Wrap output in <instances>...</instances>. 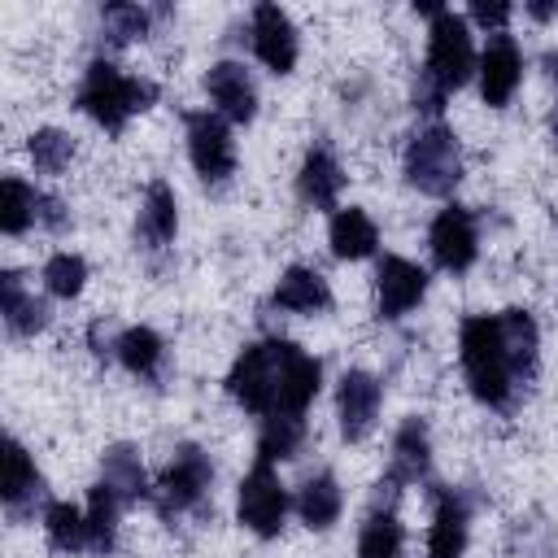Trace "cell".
I'll return each mask as SVG.
<instances>
[{"mask_svg": "<svg viewBox=\"0 0 558 558\" xmlns=\"http://www.w3.org/2000/svg\"><path fill=\"white\" fill-rule=\"evenodd\" d=\"M31 222H39V192L26 187L17 174L4 179V205H0V227L4 235H22Z\"/></svg>", "mask_w": 558, "mask_h": 558, "instance_id": "4dcf8cb0", "label": "cell"}, {"mask_svg": "<svg viewBox=\"0 0 558 558\" xmlns=\"http://www.w3.org/2000/svg\"><path fill=\"white\" fill-rule=\"evenodd\" d=\"M39 222L44 227H65V214H61V201L57 196H39Z\"/></svg>", "mask_w": 558, "mask_h": 558, "instance_id": "8d00e7d4", "label": "cell"}, {"mask_svg": "<svg viewBox=\"0 0 558 558\" xmlns=\"http://www.w3.org/2000/svg\"><path fill=\"white\" fill-rule=\"evenodd\" d=\"M44 532H48V545L61 549V554L87 549V510H78V506H70V501H48V510H44Z\"/></svg>", "mask_w": 558, "mask_h": 558, "instance_id": "f1b7e54d", "label": "cell"}, {"mask_svg": "<svg viewBox=\"0 0 558 558\" xmlns=\"http://www.w3.org/2000/svg\"><path fill=\"white\" fill-rule=\"evenodd\" d=\"M100 484H109L122 501L153 497V493H148L144 462H140V453H135V445H113V449H105V458H100Z\"/></svg>", "mask_w": 558, "mask_h": 558, "instance_id": "d4e9b609", "label": "cell"}, {"mask_svg": "<svg viewBox=\"0 0 558 558\" xmlns=\"http://www.w3.org/2000/svg\"><path fill=\"white\" fill-rule=\"evenodd\" d=\"M545 70H549V78L558 83V52H549V57H545Z\"/></svg>", "mask_w": 558, "mask_h": 558, "instance_id": "f35d334b", "label": "cell"}, {"mask_svg": "<svg viewBox=\"0 0 558 558\" xmlns=\"http://www.w3.org/2000/svg\"><path fill=\"white\" fill-rule=\"evenodd\" d=\"M357 558H401V523L392 510H375L362 523Z\"/></svg>", "mask_w": 558, "mask_h": 558, "instance_id": "f546056e", "label": "cell"}, {"mask_svg": "<svg viewBox=\"0 0 558 558\" xmlns=\"http://www.w3.org/2000/svg\"><path fill=\"white\" fill-rule=\"evenodd\" d=\"M74 100H78V109H83L87 118H96L105 131L118 135V131L126 126V118L144 113V109L157 100V83H153V78H131V74H122L113 61L96 57V61L87 65V74H83Z\"/></svg>", "mask_w": 558, "mask_h": 558, "instance_id": "3957f363", "label": "cell"}, {"mask_svg": "<svg viewBox=\"0 0 558 558\" xmlns=\"http://www.w3.org/2000/svg\"><path fill=\"white\" fill-rule=\"evenodd\" d=\"M279 366H283V340H262V344H248L231 371H227V392L253 410V414H270L275 410V392H279Z\"/></svg>", "mask_w": 558, "mask_h": 558, "instance_id": "5b68a950", "label": "cell"}, {"mask_svg": "<svg viewBox=\"0 0 558 558\" xmlns=\"http://www.w3.org/2000/svg\"><path fill=\"white\" fill-rule=\"evenodd\" d=\"M475 70V48H471V31L466 17H458L453 9H436L432 13V31H427V65L414 83V105L427 113L445 109V96L453 87H462Z\"/></svg>", "mask_w": 558, "mask_h": 558, "instance_id": "6da1fadb", "label": "cell"}, {"mask_svg": "<svg viewBox=\"0 0 558 558\" xmlns=\"http://www.w3.org/2000/svg\"><path fill=\"white\" fill-rule=\"evenodd\" d=\"M0 314H4V323H9L13 336H35V331L48 327V305L22 288V275L17 270H4L0 275Z\"/></svg>", "mask_w": 558, "mask_h": 558, "instance_id": "603a6c76", "label": "cell"}, {"mask_svg": "<svg viewBox=\"0 0 558 558\" xmlns=\"http://www.w3.org/2000/svg\"><path fill=\"white\" fill-rule=\"evenodd\" d=\"M209 480H214V466H209L205 449L179 445L174 458H170V466L161 471V484H157L153 501H157V510H161L166 519H170V514H183V510H192V506L209 493Z\"/></svg>", "mask_w": 558, "mask_h": 558, "instance_id": "8992f818", "label": "cell"}, {"mask_svg": "<svg viewBox=\"0 0 558 558\" xmlns=\"http://www.w3.org/2000/svg\"><path fill=\"white\" fill-rule=\"evenodd\" d=\"M527 13H532V17H549V13H554V4H549V0H532V4H527Z\"/></svg>", "mask_w": 558, "mask_h": 558, "instance_id": "74e56055", "label": "cell"}, {"mask_svg": "<svg viewBox=\"0 0 558 558\" xmlns=\"http://www.w3.org/2000/svg\"><path fill=\"white\" fill-rule=\"evenodd\" d=\"M275 305L279 310H292V314H318L331 305V288L318 270L310 266H288L275 283Z\"/></svg>", "mask_w": 558, "mask_h": 558, "instance_id": "7402d4cb", "label": "cell"}, {"mask_svg": "<svg viewBox=\"0 0 558 558\" xmlns=\"http://www.w3.org/2000/svg\"><path fill=\"white\" fill-rule=\"evenodd\" d=\"M344 187V174H340V161L327 153V148H310L305 161H301V174H296V192L305 205L314 209H331L336 196Z\"/></svg>", "mask_w": 558, "mask_h": 558, "instance_id": "44dd1931", "label": "cell"}, {"mask_svg": "<svg viewBox=\"0 0 558 558\" xmlns=\"http://www.w3.org/2000/svg\"><path fill=\"white\" fill-rule=\"evenodd\" d=\"M458 349H462V371H466V384H471L475 401H484V405H493V410L510 405L519 379H514V371H510L497 314H471V318L462 323Z\"/></svg>", "mask_w": 558, "mask_h": 558, "instance_id": "7a4b0ae2", "label": "cell"}, {"mask_svg": "<svg viewBox=\"0 0 558 558\" xmlns=\"http://www.w3.org/2000/svg\"><path fill=\"white\" fill-rule=\"evenodd\" d=\"M471 17H475L480 26H493V35H497V31L510 22V4H484V0H480V4H471Z\"/></svg>", "mask_w": 558, "mask_h": 558, "instance_id": "d590c367", "label": "cell"}, {"mask_svg": "<svg viewBox=\"0 0 558 558\" xmlns=\"http://www.w3.org/2000/svg\"><path fill=\"white\" fill-rule=\"evenodd\" d=\"M70 157H74V140H70L65 131L44 126V131L31 135V161H35V170H44V174H61V170L70 166Z\"/></svg>", "mask_w": 558, "mask_h": 558, "instance_id": "836d02e7", "label": "cell"}, {"mask_svg": "<svg viewBox=\"0 0 558 558\" xmlns=\"http://www.w3.org/2000/svg\"><path fill=\"white\" fill-rule=\"evenodd\" d=\"M497 327H501V340H506V357H510V371L519 384H527L536 375V349H541V331L532 323L527 310H501L497 314Z\"/></svg>", "mask_w": 558, "mask_h": 558, "instance_id": "ffe728a7", "label": "cell"}, {"mask_svg": "<svg viewBox=\"0 0 558 558\" xmlns=\"http://www.w3.org/2000/svg\"><path fill=\"white\" fill-rule=\"evenodd\" d=\"M519 74H523V57H519L514 35H506V31L488 35L484 57H480V92H484V105L501 109V105L514 96Z\"/></svg>", "mask_w": 558, "mask_h": 558, "instance_id": "4fadbf2b", "label": "cell"}, {"mask_svg": "<svg viewBox=\"0 0 558 558\" xmlns=\"http://www.w3.org/2000/svg\"><path fill=\"white\" fill-rule=\"evenodd\" d=\"M379 379L366 371H344L336 388V414H340V436L344 440H366L375 418H379Z\"/></svg>", "mask_w": 558, "mask_h": 558, "instance_id": "30bf717a", "label": "cell"}, {"mask_svg": "<svg viewBox=\"0 0 558 558\" xmlns=\"http://www.w3.org/2000/svg\"><path fill=\"white\" fill-rule=\"evenodd\" d=\"M305 436V418H262V436H257V458L275 462V458H292L296 445Z\"/></svg>", "mask_w": 558, "mask_h": 558, "instance_id": "1f68e13d", "label": "cell"}, {"mask_svg": "<svg viewBox=\"0 0 558 558\" xmlns=\"http://www.w3.org/2000/svg\"><path fill=\"white\" fill-rule=\"evenodd\" d=\"M327 240H331V253L336 257H344V262H362V257H371L375 253V244H379V227L366 218V209H340L336 218H331V231H327Z\"/></svg>", "mask_w": 558, "mask_h": 558, "instance_id": "cb8c5ba5", "label": "cell"}, {"mask_svg": "<svg viewBox=\"0 0 558 558\" xmlns=\"http://www.w3.org/2000/svg\"><path fill=\"white\" fill-rule=\"evenodd\" d=\"M179 231V209H174V192L166 179H153L148 192H144V205H140V218H135V240L144 248H166Z\"/></svg>", "mask_w": 558, "mask_h": 558, "instance_id": "2e32d148", "label": "cell"}, {"mask_svg": "<svg viewBox=\"0 0 558 558\" xmlns=\"http://www.w3.org/2000/svg\"><path fill=\"white\" fill-rule=\"evenodd\" d=\"M235 506H240V523L248 532H257L266 541L279 536L283 514H288V493H283V484L275 475V462H266V458L253 462V471L240 484V501Z\"/></svg>", "mask_w": 558, "mask_h": 558, "instance_id": "52a82bcc", "label": "cell"}, {"mask_svg": "<svg viewBox=\"0 0 558 558\" xmlns=\"http://www.w3.org/2000/svg\"><path fill=\"white\" fill-rule=\"evenodd\" d=\"M253 52L275 74H288L296 65V26L279 4H257L253 9Z\"/></svg>", "mask_w": 558, "mask_h": 558, "instance_id": "5bb4252c", "label": "cell"}, {"mask_svg": "<svg viewBox=\"0 0 558 558\" xmlns=\"http://www.w3.org/2000/svg\"><path fill=\"white\" fill-rule=\"evenodd\" d=\"M549 126H554V140H558V109H554V118H549Z\"/></svg>", "mask_w": 558, "mask_h": 558, "instance_id": "ab89813d", "label": "cell"}, {"mask_svg": "<svg viewBox=\"0 0 558 558\" xmlns=\"http://www.w3.org/2000/svg\"><path fill=\"white\" fill-rule=\"evenodd\" d=\"M375 279H379L375 283V292H379V318L410 314L423 301V292H427V270L418 262H410V257H397V253H388L379 262V275Z\"/></svg>", "mask_w": 558, "mask_h": 558, "instance_id": "7c38bea8", "label": "cell"}, {"mask_svg": "<svg viewBox=\"0 0 558 558\" xmlns=\"http://www.w3.org/2000/svg\"><path fill=\"white\" fill-rule=\"evenodd\" d=\"M118 510H122V497L109 484H96L92 497H87V549H96V554L113 549V541H118Z\"/></svg>", "mask_w": 558, "mask_h": 558, "instance_id": "83f0119b", "label": "cell"}, {"mask_svg": "<svg viewBox=\"0 0 558 558\" xmlns=\"http://www.w3.org/2000/svg\"><path fill=\"white\" fill-rule=\"evenodd\" d=\"M0 497H4V510H9L13 519H22V514L44 497V480H39L31 453H26L17 440L4 445V488H0Z\"/></svg>", "mask_w": 558, "mask_h": 558, "instance_id": "ac0fdd59", "label": "cell"}, {"mask_svg": "<svg viewBox=\"0 0 558 558\" xmlns=\"http://www.w3.org/2000/svg\"><path fill=\"white\" fill-rule=\"evenodd\" d=\"M466 501L458 493H436V514L427 532V558H462L466 549Z\"/></svg>", "mask_w": 558, "mask_h": 558, "instance_id": "d6986e66", "label": "cell"}, {"mask_svg": "<svg viewBox=\"0 0 558 558\" xmlns=\"http://www.w3.org/2000/svg\"><path fill=\"white\" fill-rule=\"evenodd\" d=\"M100 31L109 44H131L148 35V9L140 4H105L100 9Z\"/></svg>", "mask_w": 558, "mask_h": 558, "instance_id": "d6a6232c", "label": "cell"}, {"mask_svg": "<svg viewBox=\"0 0 558 558\" xmlns=\"http://www.w3.org/2000/svg\"><path fill=\"white\" fill-rule=\"evenodd\" d=\"M187 157L205 183H222L235 170V140L218 113H187Z\"/></svg>", "mask_w": 558, "mask_h": 558, "instance_id": "ba28073f", "label": "cell"}, {"mask_svg": "<svg viewBox=\"0 0 558 558\" xmlns=\"http://www.w3.org/2000/svg\"><path fill=\"white\" fill-rule=\"evenodd\" d=\"M340 484H336V475H314V480H305V488L296 493V514H301V523L305 527H314V532H323V527H331L336 519H340Z\"/></svg>", "mask_w": 558, "mask_h": 558, "instance_id": "484cf974", "label": "cell"}, {"mask_svg": "<svg viewBox=\"0 0 558 558\" xmlns=\"http://www.w3.org/2000/svg\"><path fill=\"white\" fill-rule=\"evenodd\" d=\"M318 379H323V366H318V357H310L301 344L283 340L279 392H275V410H270L266 418H305V405L318 397Z\"/></svg>", "mask_w": 558, "mask_h": 558, "instance_id": "9c48e42d", "label": "cell"}, {"mask_svg": "<svg viewBox=\"0 0 558 558\" xmlns=\"http://www.w3.org/2000/svg\"><path fill=\"white\" fill-rule=\"evenodd\" d=\"M83 279H87V262H83L78 253H52L48 266H44V283H48V292L61 296V301L78 296V292H83Z\"/></svg>", "mask_w": 558, "mask_h": 558, "instance_id": "e575fe53", "label": "cell"}, {"mask_svg": "<svg viewBox=\"0 0 558 558\" xmlns=\"http://www.w3.org/2000/svg\"><path fill=\"white\" fill-rule=\"evenodd\" d=\"M205 92H209V100L218 105L222 118H231V122H253V113H257V87H253V78H248V70H244L240 61H218V65H209Z\"/></svg>", "mask_w": 558, "mask_h": 558, "instance_id": "9a60e30c", "label": "cell"}, {"mask_svg": "<svg viewBox=\"0 0 558 558\" xmlns=\"http://www.w3.org/2000/svg\"><path fill=\"white\" fill-rule=\"evenodd\" d=\"M427 244H432V257H436L440 270H466L475 262V253H480V235H475L471 209H462V205L440 209L436 222H432Z\"/></svg>", "mask_w": 558, "mask_h": 558, "instance_id": "8fae6325", "label": "cell"}, {"mask_svg": "<svg viewBox=\"0 0 558 558\" xmlns=\"http://www.w3.org/2000/svg\"><path fill=\"white\" fill-rule=\"evenodd\" d=\"M427 462H432V445H427V427L423 418H405L392 436V462H388V488H401V484H414L427 475Z\"/></svg>", "mask_w": 558, "mask_h": 558, "instance_id": "e0dca14e", "label": "cell"}, {"mask_svg": "<svg viewBox=\"0 0 558 558\" xmlns=\"http://www.w3.org/2000/svg\"><path fill=\"white\" fill-rule=\"evenodd\" d=\"M405 179L423 192V196H449L462 179V157H458V140L449 126H423L410 135L405 144Z\"/></svg>", "mask_w": 558, "mask_h": 558, "instance_id": "277c9868", "label": "cell"}, {"mask_svg": "<svg viewBox=\"0 0 558 558\" xmlns=\"http://www.w3.org/2000/svg\"><path fill=\"white\" fill-rule=\"evenodd\" d=\"M113 349H118V362L131 375H140V379H153L157 366H161V357H166V344H161V336L153 327H126Z\"/></svg>", "mask_w": 558, "mask_h": 558, "instance_id": "4316f807", "label": "cell"}]
</instances>
